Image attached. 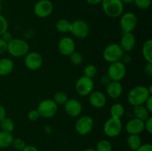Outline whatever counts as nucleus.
<instances>
[{
    "label": "nucleus",
    "instance_id": "f257e3e1",
    "mask_svg": "<svg viewBox=\"0 0 152 151\" xmlns=\"http://www.w3.org/2000/svg\"><path fill=\"white\" fill-rule=\"evenodd\" d=\"M150 96H151V94L148 87L145 86L138 85L133 87L129 91L127 99L132 106L135 107L144 105Z\"/></svg>",
    "mask_w": 152,
    "mask_h": 151
},
{
    "label": "nucleus",
    "instance_id": "f03ea898",
    "mask_svg": "<svg viewBox=\"0 0 152 151\" xmlns=\"http://www.w3.org/2000/svg\"><path fill=\"white\" fill-rule=\"evenodd\" d=\"M30 46L28 41L22 38H16L7 43V51L9 54L15 58L24 57L29 52Z\"/></svg>",
    "mask_w": 152,
    "mask_h": 151
},
{
    "label": "nucleus",
    "instance_id": "7ed1b4c3",
    "mask_svg": "<svg viewBox=\"0 0 152 151\" xmlns=\"http://www.w3.org/2000/svg\"><path fill=\"white\" fill-rule=\"evenodd\" d=\"M101 4L105 14L112 19L120 17L124 11V4L121 0H102Z\"/></svg>",
    "mask_w": 152,
    "mask_h": 151
},
{
    "label": "nucleus",
    "instance_id": "20e7f679",
    "mask_svg": "<svg viewBox=\"0 0 152 151\" xmlns=\"http://www.w3.org/2000/svg\"><path fill=\"white\" fill-rule=\"evenodd\" d=\"M37 110L39 113L40 117L50 118L57 113L58 105L53 102V99H44L39 103Z\"/></svg>",
    "mask_w": 152,
    "mask_h": 151
},
{
    "label": "nucleus",
    "instance_id": "39448f33",
    "mask_svg": "<svg viewBox=\"0 0 152 151\" xmlns=\"http://www.w3.org/2000/svg\"><path fill=\"white\" fill-rule=\"evenodd\" d=\"M124 53L125 52L120 47V44L117 43H112L105 47L102 53V56L105 62L111 64L120 61Z\"/></svg>",
    "mask_w": 152,
    "mask_h": 151
},
{
    "label": "nucleus",
    "instance_id": "423d86ee",
    "mask_svg": "<svg viewBox=\"0 0 152 151\" xmlns=\"http://www.w3.org/2000/svg\"><path fill=\"white\" fill-rule=\"evenodd\" d=\"M70 33L77 38L83 39L88 36L90 28L86 22L82 19H76L71 22Z\"/></svg>",
    "mask_w": 152,
    "mask_h": 151
},
{
    "label": "nucleus",
    "instance_id": "0eeeda50",
    "mask_svg": "<svg viewBox=\"0 0 152 151\" xmlns=\"http://www.w3.org/2000/svg\"><path fill=\"white\" fill-rule=\"evenodd\" d=\"M123 130V123L121 119L110 118L103 125L104 133L109 138H115L121 133Z\"/></svg>",
    "mask_w": 152,
    "mask_h": 151
},
{
    "label": "nucleus",
    "instance_id": "6e6552de",
    "mask_svg": "<svg viewBox=\"0 0 152 151\" xmlns=\"http://www.w3.org/2000/svg\"><path fill=\"white\" fill-rule=\"evenodd\" d=\"M94 82L93 78H88L85 76H83L76 81L75 90L79 96H88L92 91H94Z\"/></svg>",
    "mask_w": 152,
    "mask_h": 151
},
{
    "label": "nucleus",
    "instance_id": "1a4fd4ad",
    "mask_svg": "<svg viewBox=\"0 0 152 151\" xmlns=\"http://www.w3.org/2000/svg\"><path fill=\"white\" fill-rule=\"evenodd\" d=\"M107 74L111 81H120L126 76V67L124 64L120 61L113 62L110 64L108 68Z\"/></svg>",
    "mask_w": 152,
    "mask_h": 151
},
{
    "label": "nucleus",
    "instance_id": "9d476101",
    "mask_svg": "<svg viewBox=\"0 0 152 151\" xmlns=\"http://www.w3.org/2000/svg\"><path fill=\"white\" fill-rule=\"evenodd\" d=\"M137 25V17L132 12H127L120 16V25L123 33H132Z\"/></svg>",
    "mask_w": 152,
    "mask_h": 151
},
{
    "label": "nucleus",
    "instance_id": "9b49d317",
    "mask_svg": "<svg viewBox=\"0 0 152 151\" xmlns=\"http://www.w3.org/2000/svg\"><path fill=\"white\" fill-rule=\"evenodd\" d=\"M53 10V4L50 0H39L34 7V13L40 19L48 17Z\"/></svg>",
    "mask_w": 152,
    "mask_h": 151
},
{
    "label": "nucleus",
    "instance_id": "f8f14e48",
    "mask_svg": "<svg viewBox=\"0 0 152 151\" xmlns=\"http://www.w3.org/2000/svg\"><path fill=\"white\" fill-rule=\"evenodd\" d=\"M94 126L93 118L89 115H83L75 123V130L81 136H86L92 131Z\"/></svg>",
    "mask_w": 152,
    "mask_h": 151
},
{
    "label": "nucleus",
    "instance_id": "ddd939ff",
    "mask_svg": "<svg viewBox=\"0 0 152 151\" xmlns=\"http://www.w3.org/2000/svg\"><path fill=\"white\" fill-rule=\"evenodd\" d=\"M24 57V63L25 67L30 70H37L42 66V56L37 52H28Z\"/></svg>",
    "mask_w": 152,
    "mask_h": 151
},
{
    "label": "nucleus",
    "instance_id": "4468645a",
    "mask_svg": "<svg viewBox=\"0 0 152 151\" xmlns=\"http://www.w3.org/2000/svg\"><path fill=\"white\" fill-rule=\"evenodd\" d=\"M57 47L59 53L65 56H69L71 53L76 51L75 41L69 36L61 38L58 42Z\"/></svg>",
    "mask_w": 152,
    "mask_h": 151
},
{
    "label": "nucleus",
    "instance_id": "2eb2a0df",
    "mask_svg": "<svg viewBox=\"0 0 152 151\" xmlns=\"http://www.w3.org/2000/svg\"><path fill=\"white\" fill-rule=\"evenodd\" d=\"M65 111L69 116L77 117L83 112V105L81 102L75 99H68L64 105Z\"/></svg>",
    "mask_w": 152,
    "mask_h": 151
},
{
    "label": "nucleus",
    "instance_id": "dca6fc26",
    "mask_svg": "<svg viewBox=\"0 0 152 151\" xmlns=\"http://www.w3.org/2000/svg\"><path fill=\"white\" fill-rule=\"evenodd\" d=\"M125 130L129 135H140L145 130L144 121L134 117L126 123Z\"/></svg>",
    "mask_w": 152,
    "mask_h": 151
},
{
    "label": "nucleus",
    "instance_id": "f3484780",
    "mask_svg": "<svg viewBox=\"0 0 152 151\" xmlns=\"http://www.w3.org/2000/svg\"><path fill=\"white\" fill-rule=\"evenodd\" d=\"M119 44L125 53L132 51L136 45V37L132 33H123Z\"/></svg>",
    "mask_w": 152,
    "mask_h": 151
},
{
    "label": "nucleus",
    "instance_id": "a211bd4d",
    "mask_svg": "<svg viewBox=\"0 0 152 151\" xmlns=\"http://www.w3.org/2000/svg\"><path fill=\"white\" fill-rule=\"evenodd\" d=\"M89 96V103L92 107L97 109L104 107L106 105L107 99L105 95L102 92L96 90L92 91Z\"/></svg>",
    "mask_w": 152,
    "mask_h": 151
},
{
    "label": "nucleus",
    "instance_id": "6ab92c4d",
    "mask_svg": "<svg viewBox=\"0 0 152 151\" xmlns=\"http://www.w3.org/2000/svg\"><path fill=\"white\" fill-rule=\"evenodd\" d=\"M123 87L120 81H111L106 86V93L111 99H117L122 95Z\"/></svg>",
    "mask_w": 152,
    "mask_h": 151
},
{
    "label": "nucleus",
    "instance_id": "aec40b11",
    "mask_svg": "<svg viewBox=\"0 0 152 151\" xmlns=\"http://www.w3.org/2000/svg\"><path fill=\"white\" fill-rule=\"evenodd\" d=\"M14 69V62L9 58L0 59V76H6L12 73Z\"/></svg>",
    "mask_w": 152,
    "mask_h": 151
},
{
    "label": "nucleus",
    "instance_id": "412c9836",
    "mask_svg": "<svg viewBox=\"0 0 152 151\" xmlns=\"http://www.w3.org/2000/svg\"><path fill=\"white\" fill-rule=\"evenodd\" d=\"M133 113L135 118H139V119L142 120V121H143L149 118L150 113H151L147 110V108L145 107V106L144 105L134 107Z\"/></svg>",
    "mask_w": 152,
    "mask_h": 151
},
{
    "label": "nucleus",
    "instance_id": "4be33fe9",
    "mask_svg": "<svg viewBox=\"0 0 152 151\" xmlns=\"http://www.w3.org/2000/svg\"><path fill=\"white\" fill-rule=\"evenodd\" d=\"M125 107L122 104L115 103L110 108V115L111 118L121 119L125 115Z\"/></svg>",
    "mask_w": 152,
    "mask_h": 151
},
{
    "label": "nucleus",
    "instance_id": "5701e85b",
    "mask_svg": "<svg viewBox=\"0 0 152 151\" xmlns=\"http://www.w3.org/2000/svg\"><path fill=\"white\" fill-rule=\"evenodd\" d=\"M13 136L11 133H7L1 130L0 131V148H7L11 146L13 140Z\"/></svg>",
    "mask_w": 152,
    "mask_h": 151
},
{
    "label": "nucleus",
    "instance_id": "b1692460",
    "mask_svg": "<svg viewBox=\"0 0 152 151\" xmlns=\"http://www.w3.org/2000/svg\"><path fill=\"white\" fill-rule=\"evenodd\" d=\"M142 54L146 62H152V40L148 39L142 47Z\"/></svg>",
    "mask_w": 152,
    "mask_h": 151
},
{
    "label": "nucleus",
    "instance_id": "393cba45",
    "mask_svg": "<svg viewBox=\"0 0 152 151\" xmlns=\"http://www.w3.org/2000/svg\"><path fill=\"white\" fill-rule=\"evenodd\" d=\"M128 147L132 150L136 151L142 144V140L139 135H129L127 138Z\"/></svg>",
    "mask_w": 152,
    "mask_h": 151
},
{
    "label": "nucleus",
    "instance_id": "a878e982",
    "mask_svg": "<svg viewBox=\"0 0 152 151\" xmlns=\"http://www.w3.org/2000/svg\"><path fill=\"white\" fill-rule=\"evenodd\" d=\"M55 28L58 32L61 33H67L70 31L71 28V22L66 19H60L56 21L55 24Z\"/></svg>",
    "mask_w": 152,
    "mask_h": 151
},
{
    "label": "nucleus",
    "instance_id": "bb28decb",
    "mask_svg": "<svg viewBox=\"0 0 152 151\" xmlns=\"http://www.w3.org/2000/svg\"><path fill=\"white\" fill-rule=\"evenodd\" d=\"M15 128L14 121L9 117L5 116L0 121V129L1 130L7 133H12Z\"/></svg>",
    "mask_w": 152,
    "mask_h": 151
},
{
    "label": "nucleus",
    "instance_id": "cd10ccee",
    "mask_svg": "<svg viewBox=\"0 0 152 151\" xmlns=\"http://www.w3.org/2000/svg\"><path fill=\"white\" fill-rule=\"evenodd\" d=\"M68 99H68L66 93H64V92L59 91L56 92V93H55L54 96H53V100L58 106H59V105H60V106H64L65 104L68 102Z\"/></svg>",
    "mask_w": 152,
    "mask_h": 151
},
{
    "label": "nucleus",
    "instance_id": "c85d7f7f",
    "mask_svg": "<svg viewBox=\"0 0 152 151\" xmlns=\"http://www.w3.org/2000/svg\"><path fill=\"white\" fill-rule=\"evenodd\" d=\"M112 144L107 139H102L99 141L96 145V151H112Z\"/></svg>",
    "mask_w": 152,
    "mask_h": 151
},
{
    "label": "nucleus",
    "instance_id": "c756f323",
    "mask_svg": "<svg viewBox=\"0 0 152 151\" xmlns=\"http://www.w3.org/2000/svg\"><path fill=\"white\" fill-rule=\"evenodd\" d=\"M83 73H84L85 76L88 77V78H93L96 76V73H97V69H96L95 65H88L85 67Z\"/></svg>",
    "mask_w": 152,
    "mask_h": 151
},
{
    "label": "nucleus",
    "instance_id": "7c9ffc66",
    "mask_svg": "<svg viewBox=\"0 0 152 151\" xmlns=\"http://www.w3.org/2000/svg\"><path fill=\"white\" fill-rule=\"evenodd\" d=\"M70 61L71 63L76 66H79L83 62V56L80 53L77 51H74L69 56Z\"/></svg>",
    "mask_w": 152,
    "mask_h": 151
},
{
    "label": "nucleus",
    "instance_id": "2f4dec72",
    "mask_svg": "<svg viewBox=\"0 0 152 151\" xmlns=\"http://www.w3.org/2000/svg\"><path fill=\"white\" fill-rule=\"evenodd\" d=\"M11 146L16 150L22 151L25 148V147L26 146V144H25V141L23 139H20V138H16V139H13Z\"/></svg>",
    "mask_w": 152,
    "mask_h": 151
},
{
    "label": "nucleus",
    "instance_id": "473e14b6",
    "mask_svg": "<svg viewBox=\"0 0 152 151\" xmlns=\"http://www.w3.org/2000/svg\"><path fill=\"white\" fill-rule=\"evenodd\" d=\"M135 5L141 10H145L148 9L151 6V0H134V1Z\"/></svg>",
    "mask_w": 152,
    "mask_h": 151
},
{
    "label": "nucleus",
    "instance_id": "72a5a7b5",
    "mask_svg": "<svg viewBox=\"0 0 152 151\" xmlns=\"http://www.w3.org/2000/svg\"><path fill=\"white\" fill-rule=\"evenodd\" d=\"M8 29V22L4 16L0 14V36Z\"/></svg>",
    "mask_w": 152,
    "mask_h": 151
},
{
    "label": "nucleus",
    "instance_id": "f704fd0d",
    "mask_svg": "<svg viewBox=\"0 0 152 151\" xmlns=\"http://www.w3.org/2000/svg\"><path fill=\"white\" fill-rule=\"evenodd\" d=\"M40 115L39 113L38 110L37 109L31 110L29 111V113H28V120L31 121H35L37 120H38L39 118Z\"/></svg>",
    "mask_w": 152,
    "mask_h": 151
},
{
    "label": "nucleus",
    "instance_id": "c9c22d12",
    "mask_svg": "<svg viewBox=\"0 0 152 151\" xmlns=\"http://www.w3.org/2000/svg\"><path fill=\"white\" fill-rule=\"evenodd\" d=\"M144 130H146L149 134L152 133V118L151 116L144 121Z\"/></svg>",
    "mask_w": 152,
    "mask_h": 151
},
{
    "label": "nucleus",
    "instance_id": "e433bc0d",
    "mask_svg": "<svg viewBox=\"0 0 152 151\" xmlns=\"http://www.w3.org/2000/svg\"><path fill=\"white\" fill-rule=\"evenodd\" d=\"M144 73L148 76H152V62H146L144 66Z\"/></svg>",
    "mask_w": 152,
    "mask_h": 151
},
{
    "label": "nucleus",
    "instance_id": "4c0bfd02",
    "mask_svg": "<svg viewBox=\"0 0 152 151\" xmlns=\"http://www.w3.org/2000/svg\"><path fill=\"white\" fill-rule=\"evenodd\" d=\"M1 38H2L4 41H6L7 43H8L9 41H10L12 39H13V35H12L11 33L9 32L8 30H7L1 36Z\"/></svg>",
    "mask_w": 152,
    "mask_h": 151
},
{
    "label": "nucleus",
    "instance_id": "58836bf2",
    "mask_svg": "<svg viewBox=\"0 0 152 151\" xmlns=\"http://www.w3.org/2000/svg\"><path fill=\"white\" fill-rule=\"evenodd\" d=\"M7 51V43L0 38V55L4 54Z\"/></svg>",
    "mask_w": 152,
    "mask_h": 151
},
{
    "label": "nucleus",
    "instance_id": "ea45409f",
    "mask_svg": "<svg viewBox=\"0 0 152 151\" xmlns=\"http://www.w3.org/2000/svg\"><path fill=\"white\" fill-rule=\"evenodd\" d=\"M120 62H123L125 65H128V64H129L132 62V56L129 54H128V53H124V54L122 56L121 59H120Z\"/></svg>",
    "mask_w": 152,
    "mask_h": 151
},
{
    "label": "nucleus",
    "instance_id": "a19ab883",
    "mask_svg": "<svg viewBox=\"0 0 152 151\" xmlns=\"http://www.w3.org/2000/svg\"><path fill=\"white\" fill-rule=\"evenodd\" d=\"M111 81V79L110 78V77L108 76V74H104L101 76L100 78V83L102 85H108L110 82Z\"/></svg>",
    "mask_w": 152,
    "mask_h": 151
},
{
    "label": "nucleus",
    "instance_id": "79ce46f5",
    "mask_svg": "<svg viewBox=\"0 0 152 151\" xmlns=\"http://www.w3.org/2000/svg\"><path fill=\"white\" fill-rule=\"evenodd\" d=\"M136 151H152V145L151 144H143Z\"/></svg>",
    "mask_w": 152,
    "mask_h": 151
},
{
    "label": "nucleus",
    "instance_id": "37998d69",
    "mask_svg": "<svg viewBox=\"0 0 152 151\" xmlns=\"http://www.w3.org/2000/svg\"><path fill=\"white\" fill-rule=\"evenodd\" d=\"M144 105L150 113H152V96H150L145 102Z\"/></svg>",
    "mask_w": 152,
    "mask_h": 151
},
{
    "label": "nucleus",
    "instance_id": "c03bdc74",
    "mask_svg": "<svg viewBox=\"0 0 152 151\" xmlns=\"http://www.w3.org/2000/svg\"><path fill=\"white\" fill-rule=\"evenodd\" d=\"M7 115V112H6V109L4 107V106L1 105H0V121H1L2 118H4V117Z\"/></svg>",
    "mask_w": 152,
    "mask_h": 151
},
{
    "label": "nucleus",
    "instance_id": "a18cd8bd",
    "mask_svg": "<svg viewBox=\"0 0 152 151\" xmlns=\"http://www.w3.org/2000/svg\"><path fill=\"white\" fill-rule=\"evenodd\" d=\"M22 151H39V150L34 145H26Z\"/></svg>",
    "mask_w": 152,
    "mask_h": 151
},
{
    "label": "nucleus",
    "instance_id": "49530a36",
    "mask_svg": "<svg viewBox=\"0 0 152 151\" xmlns=\"http://www.w3.org/2000/svg\"><path fill=\"white\" fill-rule=\"evenodd\" d=\"M102 1V0H86L88 4H91V5H97V4H100Z\"/></svg>",
    "mask_w": 152,
    "mask_h": 151
},
{
    "label": "nucleus",
    "instance_id": "de8ad7c7",
    "mask_svg": "<svg viewBox=\"0 0 152 151\" xmlns=\"http://www.w3.org/2000/svg\"><path fill=\"white\" fill-rule=\"evenodd\" d=\"M123 4H132L134 2V0H121Z\"/></svg>",
    "mask_w": 152,
    "mask_h": 151
},
{
    "label": "nucleus",
    "instance_id": "09e8293b",
    "mask_svg": "<svg viewBox=\"0 0 152 151\" xmlns=\"http://www.w3.org/2000/svg\"><path fill=\"white\" fill-rule=\"evenodd\" d=\"M83 151H96V150L95 149H94V148H87V149H85Z\"/></svg>",
    "mask_w": 152,
    "mask_h": 151
},
{
    "label": "nucleus",
    "instance_id": "8fccbe9b",
    "mask_svg": "<svg viewBox=\"0 0 152 151\" xmlns=\"http://www.w3.org/2000/svg\"><path fill=\"white\" fill-rule=\"evenodd\" d=\"M1 8H2V6H1V2H0V12H1Z\"/></svg>",
    "mask_w": 152,
    "mask_h": 151
}]
</instances>
